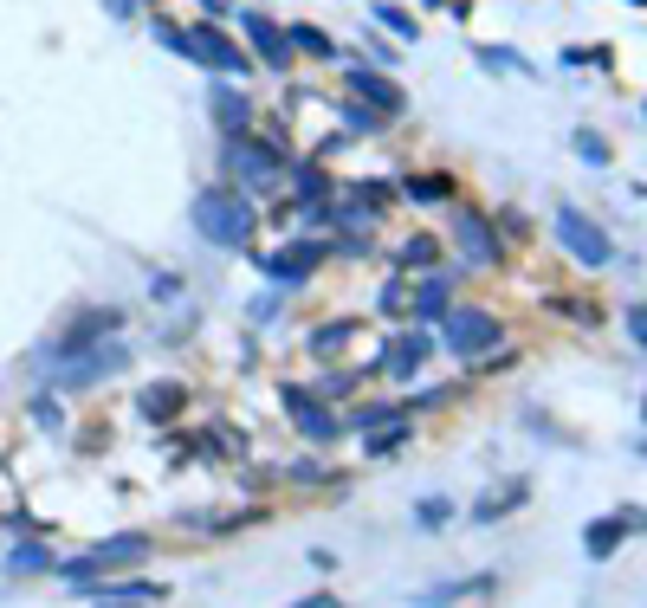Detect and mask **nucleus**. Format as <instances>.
<instances>
[{
	"label": "nucleus",
	"mask_w": 647,
	"mask_h": 608,
	"mask_svg": "<svg viewBox=\"0 0 647 608\" xmlns=\"http://www.w3.org/2000/svg\"><path fill=\"white\" fill-rule=\"evenodd\" d=\"M376 20H382V26H395V33H402V39H408V33H415V26H408V13H395V7H382V13H376Z\"/></svg>",
	"instance_id": "obj_22"
},
{
	"label": "nucleus",
	"mask_w": 647,
	"mask_h": 608,
	"mask_svg": "<svg viewBox=\"0 0 647 608\" xmlns=\"http://www.w3.org/2000/svg\"><path fill=\"white\" fill-rule=\"evenodd\" d=\"M421 356H428V337H395V343H389V369H395V376L421 369Z\"/></svg>",
	"instance_id": "obj_11"
},
{
	"label": "nucleus",
	"mask_w": 647,
	"mask_h": 608,
	"mask_svg": "<svg viewBox=\"0 0 647 608\" xmlns=\"http://www.w3.org/2000/svg\"><path fill=\"white\" fill-rule=\"evenodd\" d=\"M557 240L570 246V253L583 259V266H609V253H615L609 233H596V220H589L583 207H570V201L557 207Z\"/></svg>",
	"instance_id": "obj_2"
},
{
	"label": "nucleus",
	"mask_w": 647,
	"mask_h": 608,
	"mask_svg": "<svg viewBox=\"0 0 647 608\" xmlns=\"http://www.w3.org/2000/svg\"><path fill=\"white\" fill-rule=\"evenodd\" d=\"M460 240H466V253H473V259H499V246H492L486 220H460Z\"/></svg>",
	"instance_id": "obj_13"
},
{
	"label": "nucleus",
	"mask_w": 647,
	"mask_h": 608,
	"mask_svg": "<svg viewBox=\"0 0 647 608\" xmlns=\"http://www.w3.org/2000/svg\"><path fill=\"white\" fill-rule=\"evenodd\" d=\"M246 33H253V39H259V52H266V59H272V65H285V39H279V33H272V26H266V20H259V13H246Z\"/></svg>",
	"instance_id": "obj_14"
},
{
	"label": "nucleus",
	"mask_w": 647,
	"mask_h": 608,
	"mask_svg": "<svg viewBox=\"0 0 647 608\" xmlns=\"http://www.w3.org/2000/svg\"><path fill=\"white\" fill-rule=\"evenodd\" d=\"M214 117H220V130H227V136H240L246 123H253V110L233 98V91H220V98H214Z\"/></svg>",
	"instance_id": "obj_12"
},
{
	"label": "nucleus",
	"mask_w": 647,
	"mask_h": 608,
	"mask_svg": "<svg viewBox=\"0 0 647 608\" xmlns=\"http://www.w3.org/2000/svg\"><path fill=\"white\" fill-rule=\"evenodd\" d=\"M233 169H240L246 182H272L279 162H272V149H259V143H233Z\"/></svg>",
	"instance_id": "obj_9"
},
{
	"label": "nucleus",
	"mask_w": 647,
	"mask_h": 608,
	"mask_svg": "<svg viewBox=\"0 0 647 608\" xmlns=\"http://www.w3.org/2000/svg\"><path fill=\"white\" fill-rule=\"evenodd\" d=\"M175 46H182V52H195V59H208L214 72H246V59H240V52H233L227 39L214 33V26H195V33H182Z\"/></svg>",
	"instance_id": "obj_4"
},
{
	"label": "nucleus",
	"mask_w": 647,
	"mask_h": 608,
	"mask_svg": "<svg viewBox=\"0 0 647 608\" xmlns=\"http://www.w3.org/2000/svg\"><path fill=\"white\" fill-rule=\"evenodd\" d=\"M195 227L208 233L214 246H246L253 240V207L233 195V188H201L195 195Z\"/></svg>",
	"instance_id": "obj_1"
},
{
	"label": "nucleus",
	"mask_w": 647,
	"mask_h": 608,
	"mask_svg": "<svg viewBox=\"0 0 647 608\" xmlns=\"http://www.w3.org/2000/svg\"><path fill=\"white\" fill-rule=\"evenodd\" d=\"M440 304H447V279H434V285H428V292H421V311H428V317L440 311Z\"/></svg>",
	"instance_id": "obj_18"
},
{
	"label": "nucleus",
	"mask_w": 647,
	"mask_h": 608,
	"mask_svg": "<svg viewBox=\"0 0 647 608\" xmlns=\"http://www.w3.org/2000/svg\"><path fill=\"white\" fill-rule=\"evenodd\" d=\"M628 330H635V343L647 350V304H635V311H628Z\"/></svg>",
	"instance_id": "obj_21"
},
{
	"label": "nucleus",
	"mask_w": 647,
	"mask_h": 608,
	"mask_svg": "<svg viewBox=\"0 0 647 608\" xmlns=\"http://www.w3.org/2000/svg\"><path fill=\"white\" fill-rule=\"evenodd\" d=\"M117 13H130V0H117Z\"/></svg>",
	"instance_id": "obj_24"
},
{
	"label": "nucleus",
	"mask_w": 647,
	"mask_h": 608,
	"mask_svg": "<svg viewBox=\"0 0 647 608\" xmlns=\"http://www.w3.org/2000/svg\"><path fill=\"white\" fill-rule=\"evenodd\" d=\"M350 91H363V98L376 104L382 117H395V110H402V91H395V85H382L376 72H350Z\"/></svg>",
	"instance_id": "obj_7"
},
{
	"label": "nucleus",
	"mask_w": 647,
	"mask_h": 608,
	"mask_svg": "<svg viewBox=\"0 0 647 608\" xmlns=\"http://www.w3.org/2000/svg\"><path fill=\"white\" fill-rule=\"evenodd\" d=\"M175 402H182V389H156L143 395V414H175Z\"/></svg>",
	"instance_id": "obj_17"
},
{
	"label": "nucleus",
	"mask_w": 647,
	"mask_h": 608,
	"mask_svg": "<svg viewBox=\"0 0 647 608\" xmlns=\"http://www.w3.org/2000/svg\"><path fill=\"white\" fill-rule=\"evenodd\" d=\"M285 402H292V414H298V421L311 427V440H330V434H337V421H330V414H324L318 402H311L305 389H285Z\"/></svg>",
	"instance_id": "obj_8"
},
{
	"label": "nucleus",
	"mask_w": 647,
	"mask_h": 608,
	"mask_svg": "<svg viewBox=\"0 0 647 608\" xmlns=\"http://www.w3.org/2000/svg\"><path fill=\"white\" fill-rule=\"evenodd\" d=\"M78 596H104V602H162L169 589H156V583H110V589H78Z\"/></svg>",
	"instance_id": "obj_10"
},
{
	"label": "nucleus",
	"mask_w": 647,
	"mask_h": 608,
	"mask_svg": "<svg viewBox=\"0 0 647 608\" xmlns=\"http://www.w3.org/2000/svg\"><path fill=\"white\" fill-rule=\"evenodd\" d=\"M518 499H525V486H518V479H512V486H505L499 499H486V505H479V518H499V511H512Z\"/></svg>",
	"instance_id": "obj_16"
},
{
	"label": "nucleus",
	"mask_w": 647,
	"mask_h": 608,
	"mask_svg": "<svg viewBox=\"0 0 647 608\" xmlns=\"http://www.w3.org/2000/svg\"><path fill=\"white\" fill-rule=\"evenodd\" d=\"M615 544H622V518H602V524H589V557H609Z\"/></svg>",
	"instance_id": "obj_15"
},
{
	"label": "nucleus",
	"mask_w": 647,
	"mask_h": 608,
	"mask_svg": "<svg viewBox=\"0 0 647 608\" xmlns=\"http://www.w3.org/2000/svg\"><path fill=\"white\" fill-rule=\"evenodd\" d=\"M479 59H486V65H499V72H518V52H499V46H486Z\"/></svg>",
	"instance_id": "obj_20"
},
{
	"label": "nucleus",
	"mask_w": 647,
	"mask_h": 608,
	"mask_svg": "<svg viewBox=\"0 0 647 608\" xmlns=\"http://www.w3.org/2000/svg\"><path fill=\"white\" fill-rule=\"evenodd\" d=\"M318 259H324V246H292V253H279V259H266V272L279 285H298L305 272H318Z\"/></svg>",
	"instance_id": "obj_6"
},
{
	"label": "nucleus",
	"mask_w": 647,
	"mask_h": 608,
	"mask_svg": "<svg viewBox=\"0 0 647 608\" xmlns=\"http://www.w3.org/2000/svg\"><path fill=\"white\" fill-rule=\"evenodd\" d=\"M576 149H583L589 162H609V143H602V136H576Z\"/></svg>",
	"instance_id": "obj_19"
},
{
	"label": "nucleus",
	"mask_w": 647,
	"mask_h": 608,
	"mask_svg": "<svg viewBox=\"0 0 647 608\" xmlns=\"http://www.w3.org/2000/svg\"><path fill=\"white\" fill-rule=\"evenodd\" d=\"M492 343H505V324L492 311H453L447 317V350L453 356H479V350H492Z\"/></svg>",
	"instance_id": "obj_3"
},
{
	"label": "nucleus",
	"mask_w": 647,
	"mask_h": 608,
	"mask_svg": "<svg viewBox=\"0 0 647 608\" xmlns=\"http://www.w3.org/2000/svg\"><path fill=\"white\" fill-rule=\"evenodd\" d=\"M415 195L421 201H440V195H453V182H415Z\"/></svg>",
	"instance_id": "obj_23"
},
{
	"label": "nucleus",
	"mask_w": 647,
	"mask_h": 608,
	"mask_svg": "<svg viewBox=\"0 0 647 608\" xmlns=\"http://www.w3.org/2000/svg\"><path fill=\"white\" fill-rule=\"evenodd\" d=\"M123 557H143V537H110V544H98V550H85V557H72L65 570L85 583V576H98V570H110V563H123Z\"/></svg>",
	"instance_id": "obj_5"
}]
</instances>
